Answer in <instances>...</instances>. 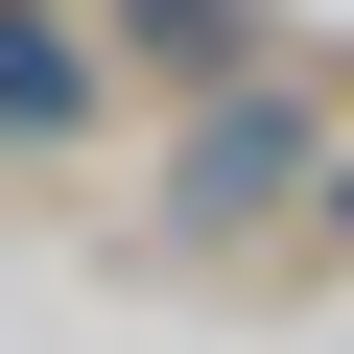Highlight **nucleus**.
Here are the masks:
<instances>
[{
  "label": "nucleus",
  "mask_w": 354,
  "mask_h": 354,
  "mask_svg": "<svg viewBox=\"0 0 354 354\" xmlns=\"http://www.w3.org/2000/svg\"><path fill=\"white\" fill-rule=\"evenodd\" d=\"M283 189H330V118L307 95H213L189 118V213H283Z\"/></svg>",
  "instance_id": "nucleus-1"
},
{
  "label": "nucleus",
  "mask_w": 354,
  "mask_h": 354,
  "mask_svg": "<svg viewBox=\"0 0 354 354\" xmlns=\"http://www.w3.org/2000/svg\"><path fill=\"white\" fill-rule=\"evenodd\" d=\"M71 118H95V48L48 0H0V142H71Z\"/></svg>",
  "instance_id": "nucleus-2"
},
{
  "label": "nucleus",
  "mask_w": 354,
  "mask_h": 354,
  "mask_svg": "<svg viewBox=\"0 0 354 354\" xmlns=\"http://www.w3.org/2000/svg\"><path fill=\"white\" fill-rule=\"evenodd\" d=\"M118 24H142L165 71H236V0H118Z\"/></svg>",
  "instance_id": "nucleus-3"
},
{
  "label": "nucleus",
  "mask_w": 354,
  "mask_h": 354,
  "mask_svg": "<svg viewBox=\"0 0 354 354\" xmlns=\"http://www.w3.org/2000/svg\"><path fill=\"white\" fill-rule=\"evenodd\" d=\"M330 236H354V165H330Z\"/></svg>",
  "instance_id": "nucleus-4"
}]
</instances>
